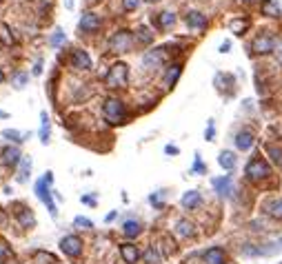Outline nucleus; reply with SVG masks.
<instances>
[{
    "label": "nucleus",
    "mask_w": 282,
    "mask_h": 264,
    "mask_svg": "<svg viewBox=\"0 0 282 264\" xmlns=\"http://www.w3.org/2000/svg\"><path fill=\"white\" fill-rule=\"evenodd\" d=\"M244 178L249 182H264V180L273 178V169L271 162L262 158V155H256V158H249V162L244 164Z\"/></svg>",
    "instance_id": "1"
},
{
    "label": "nucleus",
    "mask_w": 282,
    "mask_h": 264,
    "mask_svg": "<svg viewBox=\"0 0 282 264\" xmlns=\"http://www.w3.org/2000/svg\"><path fill=\"white\" fill-rule=\"evenodd\" d=\"M278 34L276 31H269V29H264V31H260V34L254 36V40L249 43V53H254V56H271V53H276V47H278Z\"/></svg>",
    "instance_id": "2"
},
{
    "label": "nucleus",
    "mask_w": 282,
    "mask_h": 264,
    "mask_svg": "<svg viewBox=\"0 0 282 264\" xmlns=\"http://www.w3.org/2000/svg\"><path fill=\"white\" fill-rule=\"evenodd\" d=\"M102 115L109 125H124L127 122V107L118 98H107L102 102Z\"/></svg>",
    "instance_id": "3"
},
{
    "label": "nucleus",
    "mask_w": 282,
    "mask_h": 264,
    "mask_svg": "<svg viewBox=\"0 0 282 264\" xmlns=\"http://www.w3.org/2000/svg\"><path fill=\"white\" fill-rule=\"evenodd\" d=\"M105 85L107 89H124V87L129 85V65H124V63L111 65L105 76Z\"/></svg>",
    "instance_id": "4"
},
{
    "label": "nucleus",
    "mask_w": 282,
    "mask_h": 264,
    "mask_svg": "<svg viewBox=\"0 0 282 264\" xmlns=\"http://www.w3.org/2000/svg\"><path fill=\"white\" fill-rule=\"evenodd\" d=\"M136 44V34H131L129 29H118L114 36L109 38L107 47L111 53H129Z\"/></svg>",
    "instance_id": "5"
},
{
    "label": "nucleus",
    "mask_w": 282,
    "mask_h": 264,
    "mask_svg": "<svg viewBox=\"0 0 282 264\" xmlns=\"http://www.w3.org/2000/svg\"><path fill=\"white\" fill-rule=\"evenodd\" d=\"M51 182H53V173L51 171H47L45 173V178H40L38 182H36V196H38V200L40 202H45L47 204V209H49V213H51V218H58V209H56V204H53V198H51Z\"/></svg>",
    "instance_id": "6"
},
{
    "label": "nucleus",
    "mask_w": 282,
    "mask_h": 264,
    "mask_svg": "<svg viewBox=\"0 0 282 264\" xmlns=\"http://www.w3.org/2000/svg\"><path fill=\"white\" fill-rule=\"evenodd\" d=\"M164 63H167V47L149 49V51H144V56H142V67L149 69V71L164 67Z\"/></svg>",
    "instance_id": "7"
},
{
    "label": "nucleus",
    "mask_w": 282,
    "mask_h": 264,
    "mask_svg": "<svg viewBox=\"0 0 282 264\" xmlns=\"http://www.w3.org/2000/svg\"><path fill=\"white\" fill-rule=\"evenodd\" d=\"M102 20L98 14H94V11H85V14L80 16V20H78V29H80L82 34H96L98 29H100Z\"/></svg>",
    "instance_id": "8"
},
{
    "label": "nucleus",
    "mask_w": 282,
    "mask_h": 264,
    "mask_svg": "<svg viewBox=\"0 0 282 264\" xmlns=\"http://www.w3.org/2000/svg\"><path fill=\"white\" fill-rule=\"evenodd\" d=\"M185 24L189 27V31H205L207 27H209V20H207V16L202 14V11H187L185 16Z\"/></svg>",
    "instance_id": "9"
},
{
    "label": "nucleus",
    "mask_w": 282,
    "mask_h": 264,
    "mask_svg": "<svg viewBox=\"0 0 282 264\" xmlns=\"http://www.w3.org/2000/svg\"><path fill=\"white\" fill-rule=\"evenodd\" d=\"M234 144H235V149L242 151V154H247V151L254 149V144H256V133L251 129H240L238 133H235L234 138Z\"/></svg>",
    "instance_id": "10"
},
{
    "label": "nucleus",
    "mask_w": 282,
    "mask_h": 264,
    "mask_svg": "<svg viewBox=\"0 0 282 264\" xmlns=\"http://www.w3.org/2000/svg\"><path fill=\"white\" fill-rule=\"evenodd\" d=\"M211 187L220 198H229L234 193V178L231 176H218V178H211Z\"/></svg>",
    "instance_id": "11"
},
{
    "label": "nucleus",
    "mask_w": 282,
    "mask_h": 264,
    "mask_svg": "<svg viewBox=\"0 0 282 264\" xmlns=\"http://www.w3.org/2000/svg\"><path fill=\"white\" fill-rule=\"evenodd\" d=\"M60 249L65 251V255L69 258H78L82 253V240L78 236H65L60 240Z\"/></svg>",
    "instance_id": "12"
},
{
    "label": "nucleus",
    "mask_w": 282,
    "mask_h": 264,
    "mask_svg": "<svg viewBox=\"0 0 282 264\" xmlns=\"http://www.w3.org/2000/svg\"><path fill=\"white\" fill-rule=\"evenodd\" d=\"M262 211H264V216L271 218V220L282 222V198H267V200L262 202Z\"/></svg>",
    "instance_id": "13"
},
{
    "label": "nucleus",
    "mask_w": 282,
    "mask_h": 264,
    "mask_svg": "<svg viewBox=\"0 0 282 264\" xmlns=\"http://www.w3.org/2000/svg\"><path fill=\"white\" fill-rule=\"evenodd\" d=\"M69 63H71V67L78 69V71H89L91 65H94L91 63V56L87 51H82V49H73Z\"/></svg>",
    "instance_id": "14"
},
{
    "label": "nucleus",
    "mask_w": 282,
    "mask_h": 264,
    "mask_svg": "<svg viewBox=\"0 0 282 264\" xmlns=\"http://www.w3.org/2000/svg\"><path fill=\"white\" fill-rule=\"evenodd\" d=\"M202 264H227V253L222 246H211L202 253Z\"/></svg>",
    "instance_id": "15"
},
{
    "label": "nucleus",
    "mask_w": 282,
    "mask_h": 264,
    "mask_svg": "<svg viewBox=\"0 0 282 264\" xmlns=\"http://www.w3.org/2000/svg\"><path fill=\"white\" fill-rule=\"evenodd\" d=\"M180 76H182V65L180 63H171L167 69H164V78H163L164 87H167V89H173L176 82L180 80Z\"/></svg>",
    "instance_id": "16"
},
{
    "label": "nucleus",
    "mask_w": 282,
    "mask_h": 264,
    "mask_svg": "<svg viewBox=\"0 0 282 264\" xmlns=\"http://www.w3.org/2000/svg\"><path fill=\"white\" fill-rule=\"evenodd\" d=\"M198 229L196 224H193L191 220H187V218H182V220L176 222V236L182 238V240H189V238H196Z\"/></svg>",
    "instance_id": "17"
},
{
    "label": "nucleus",
    "mask_w": 282,
    "mask_h": 264,
    "mask_svg": "<svg viewBox=\"0 0 282 264\" xmlns=\"http://www.w3.org/2000/svg\"><path fill=\"white\" fill-rule=\"evenodd\" d=\"M0 160H2L5 167H16V164H20L23 155H20L18 147H5V149L0 151Z\"/></svg>",
    "instance_id": "18"
},
{
    "label": "nucleus",
    "mask_w": 282,
    "mask_h": 264,
    "mask_svg": "<svg viewBox=\"0 0 282 264\" xmlns=\"http://www.w3.org/2000/svg\"><path fill=\"white\" fill-rule=\"evenodd\" d=\"M180 204L182 209H187V211H193V209H198L202 204V196L200 191H196V189H191V191H187L185 196L180 198Z\"/></svg>",
    "instance_id": "19"
},
{
    "label": "nucleus",
    "mask_w": 282,
    "mask_h": 264,
    "mask_svg": "<svg viewBox=\"0 0 282 264\" xmlns=\"http://www.w3.org/2000/svg\"><path fill=\"white\" fill-rule=\"evenodd\" d=\"M260 14H262L264 18H271V20L282 18V9L276 0H262V2H260Z\"/></svg>",
    "instance_id": "20"
},
{
    "label": "nucleus",
    "mask_w": 282,
    "mask_h": 264,
    "mask_svg": "<svg viewBox=\"0 0 282 264\" xmlns=\"http://www.w3.org/2000/svg\"><path fill=\"white\" fill-rule=\"evenodd\" d=\"M120 258H122L127 264H138V260H140L138 246L131 244V242H124V244H120Z\"/></svg>",
    "instance_id": "21"
},
{
    "label": "nucleus",
    "mask_w": 282,
    "mask_h": 264,
    "mask_svg": "<svg viewBox=\"0 0 282 264\" xmlns=\"http://www.w3.org/2000/svg\"><path fill=\"white\" fill-rule=\"evenodd\" d=\"M218 164H220L225 171H234L235 164H238V155H235L231 149H225V151H220V155H218Z\"/></svg>",
    "instance_id": "22"
},
{
    "label": "nucleus",
    "mask_w": 282,
    "mask_h": 264,
    "mask_svg": "<svg viewBox=\"0 0 282 264\" xmlns=\"http://www.w3.org/2000/svg\"><path fill=\"white\" fill-rule=\"evenodd\" d=\"M140 233H142V222L140 220H124V224H122V236L124 238L134 240V238H138Z\"/></svg>",
    "instance_id": "23"
},
{
    "label": "nucleus",
    "mask_w": 282,
    "mask_h": 264,
    "mask_svg": "<svg viewBox=\"0 0 282 264\" xmlns=\"http://www.w3.org/2000/svg\"><path fill=\"white\" fill-rule=\"evenodd\" d=\"M264 154L269 155V162L282 169V147H280V144L267 142V144H264Z\"/></svg>",
    "instance_id": "24"
},
{
    "label": "nucleus",
    "mask_w": 282,
    "mask_h": 264,
    "mask_svg": "<svg viewBox=\"0 0 282 264\" xmlns=\"http://www.w3.org/2000/svg\"><path fill=\"white\" fill-rule=\"evenodd\" d=\"M49 133H51V120H49L47 111H40V142L43 144H49Z\"/></svg>",
    "instance_id": "25"
},
{
    "label": "nucleus",
    "mask_w": 282,
    "mask_h": 264,
    "mask_svg": "<svg viewBox=\"0 0 282 264\" xmlns=\"http://www.w3.org/2000/svg\"><path fill=\"white\" fill-rule=\"evenodd\" d=\"M176 14L173 11H163V14H158V18H156V22H158V29H163V31H167V29H171L173 24H176Z\"/></svg>",
    "instance_id": "26"
},
{
    "label": "nucleus",
    "mask_w": 282,
    "mask_h": 264,
    "mask_svg": "<svg viewBox=\"0 0 282 264\" xmlns=\"http://www.w3.org/2000/svg\"><path fill=\"white\" fill-rule=\"evenodd\" d=\"M163 258H164V253L158 249V246H149V249L144 251V255H142L144 264H160Z\"/></svg>",
    "instance_id": "27"
},
{
    "label": "nucleus",
    "mask_w": 282,
    "mask_h": 264,
    "mask_svg": "<svg viewBox=\"0 0 282 264\" xmlns=\"http://www.w3.org/2000/svg\"><path fill=\"white\" fill-rule=\"evenodd\" d=\"M136 43L144 44V47H149V44L153 43V31L149 27H144V24H140L138 31H136Z\"/></svg>",
    "instance_id": "28"
},
{
    "label": "nucleus",
    "mask_w": 282,
    "mask_h": 264,
    "mask_svg": "<svg viewBox=\"0 0 282 264\" xmlns=\"http://www.w3.org/2000/svg\"><path fill=\"white\" fill-rule=\"evenodd\" d=\"M249 24H251V22H249V18H234L229 22V29L234 31L235 36H244V34H247V29H249Z\"/></svg>",
    "instance_id": "29"
},
{
    "label": "nucleus",
    "mask_w": 282,
    "mask_h": 264,
    "mask_svg": "<svg viewBox=\"0 0 282 264\" xmlns=\"http://www.w3.org/2000/svg\"><path fill=\"white\" fill-rule=\"evenodd\" d=\"M240 253L247 255V258H262V251H260V244H254V242H247V244H242Z\"/></svg>",
    "instance_id": "30"
},
{
    "label": "nucleus",
    "mask_w": 282,
    "mask_h": 264,
    "mask_svg": "<svg viewBox=\"0 0 282 264\" xmlns=\"http://www.w3.org/2000/svg\"><path fill=\"white\" fill-rule=\"evenodd\" d=\"M29 173H31V158L20 160V171H18V182H27Z\"/></svg>",
    "instance_id": "31"
},
{
    "label": "nucleus",
    "mask_w": 282,
    "mask_h": 264,
    "mask_svg": "<svg viewBox=\"0 0 282 264\" xmlns=\"http://www.w3.org/2000/svg\"><path fill=\"white\" fill-rule=\"evenodd\" d=\"M18 222L24 226V229H29V226L36 224V218H34V213L29 211V209H20V211H18Z\"/></svg>",
    "instance_id": "32"
},
{
    "label": "nucleus",
    "mask_w": 282,
    "mask_h": 264,
    "mask_svg": "<svg viewBox=\"0 0 282 264\" xmlns=\"http://www.w3.org/2000/svg\"><path fill=\"white\" fill-rule=\"evenodd\" d=\"M215 87H218V89H220V91H225L227 87L229 85H234V76H229V73H218V76H215Z\"/></svg>",
    "instance_id": "33"
},
{
    "label": "nucleus",
    "mask_w": 282,
    "mask_h": 264,
    "mask_svg": "<svg viewBox=\"0 0 282 264\" xmlns=\"http://www.w3.org/2000/svg\"><path fill=\"white\" fill-rule=\"evenodd\" d=\"M2 138H7V140H14L16 144H23L24 140H27V135H24V133H20V131H16V129H5V131H2Z\"/></svg>",
    "instance_id": "34"
},
{
    "label": "nucleus",
    "mask_w": 282,
    "mask_h": 264,
    "mask_svg": "<svg viewBox=\"0 0 282 264\" xmlns=\"http://www.w3.org/2000/svg\"><path fill=\"white\" fill-rule=\"evenodd\" d=\"M34 262L36 264H56V258L47 251H36L34 253Z\"/></svg>",
    "instance_id": "35"
},
{
    "label": "nucleus",
    "mask_w": 282,
    "mask_h": 264,
    "mask_svg": "<svg viewBox=\"0 0 282 264\" xmlns=\"http://www.w3.org/2000/svg\"><path fill=\"white\" fill-rule=\"evenodd\" d=\"M0 40L5 44H14L16 40H14V34H11V29H9V24H5V22H0Z\"/></svg>",
    "instance_id": "36"
},
{
    "label": "nucleus",
    "mask_w": 282,
    "mask_h": 264,
    "mask_svg": "<svg viewBox=\"0 0 282 264\" xmlns=\"http://www.w3.org/2000/svg\"><path fill=\"white\" fill-rule=\"evenodd\" d=\"M149 202H151L156 209H163V207H164V193H163V191L151 193V196H149Z\"/></svg>",
    "instance_id": "37"
},
{
    "label": "nucleus",
    "mask_w": 282,
    "mask_h": 264,
    "mask_svg": "<svg viewBox=\"0 0 282 264\" xmlns=\"http://www.w3.org/2000/svg\"><path fill=\"white\" fill-rule=\"evenodd\" d=\"M73 226H76V229H94V222H91L89 218L78 216V218H73Z\"/></svg>",
    "instance_id": "38"
},
{
    "label": "nucleus",
    "mask_w": 282,
    "mask_h": 264,
    "mask_svg": "<svg viewBox=\"0 0 282 264\" xmlns=\"http://www.w3.org/2000/svg\"><path fill=\"white\" fill-rule=\"evenodd\" d=\"M27 82H29V73L20 71V73H16V76H14V87H16V89H24Z\"/></svg>",
    "instance_id": "39"
},
{
    "label": "nucleus",
    "mask_w": 282,
    "mask_h": 264,
    "mask_svg": "<svg viewBox=\"0 0 282 264\" xmlns=\"http://www.w3.org/2000/svg\"><path fill=\"white\" fill-rule=\"evenodd\" d=\"M193 173H207V164L202 162V158H200V154H196V160H193V169H191Z\"/></svg>",
    "instance_id": "40"
},
{
    "label": "nucleus",
    "mask_w": 282,
    "mask_h": 264,
    "mask_svg": "<svg viewBox=\"0 0 282 264\" xmlns=\"http://www.w3.org/2000/svg\"><path fill=\"white\" fill-rule=\"evenodd\" d=\"M213 135H215V122H213V120H209V122H207L205 140H207V142H211V140H213Z\"/></svg>",
    "instance_id": "41"
},
{
    "label": "nucleus",
    "mask_w": 282,
    "mask_h": 264,
    "mask_svg": "<svg viewBox=\"0 0 282 264\" xmlns=\"http://www.w3.org/2000/svg\"><path fill=\"white\" fill-rule=\"evenodd\" d=\"M62 43H65V31H62V29H56V34L51 36V44L58 47V44H62Z\"/></svg>",
    "instance_id": "42"
},
{
    "label": "nucleus",
    "mask_w": 282,
    "mask_h": 264,
    "mask_svg": "<svg viewBox=\"0 0 282 264\" xmlns=\"http://www.w3.org/2000/svg\"><path fill=\"white\" fill-rule=\"evenodd\" d=\"M140 5V0H122V9L124 11H136Z\"/></svg>",
    "instance_id": "43"
},
{
    "label": "nucleus",
    "mask_w": 282,
    "mask_h": 264,
    "mask_svg": "<svg viewBox=\"0 0 282 264\" xmlns=\"http://www.w3.org/2000/svg\"><path fill=\"white\" fill-rule=\"evenodd\" d=\"M164 154H167V155H178V154H180V149L173 147V144H167V147H164Z\"/></svg>",
    "instance_id": "44"
},
{
    "label": "nucleus",
    "mask_w": 282,
    "mask_h": 264,
    "mask_svg": "<svg viewBox=\"0 0 282 264\" xmlns=\"http://www.w3.org/2000/svg\"><path fill=\"white\" fill-rule=\"evenodd\" d=\"M31 73H34V76H40V73H43V60H38V63L34 65V71Z\"/></svg>",
    "instance_id": "45"
},
{
    "label": "nucleus",
    "mask_w": 282,
    "mask_h": 264,
    "mask_svg": "<svg viewBox=\"0 0 282 264\" xmlns=\"http://www.w3.org/2000/svg\"><path fill=\"white\" fill-rule=\"evenodd\" d=\"M7 255H9V249H7V244H2V242H0V260H5Z\"/></svg>",
    "instance_id": "46"
},
{
    "label": "nucleus",
    "mask_w": 282,
    "mask_h": 264,
    "mask_svg": "<svg viewBox=\"0 0 282 264\" xmlns=\"http://www.w3.org/2000/svg\"><path fill=\"white\" fill-rule=\"evenodd\" d=\"M82 202H85V204H96V198L94 196H85V198H80Z\"/></svg>",
    "instance_id": "47"
},
{
    "label": "nucleus",
    "mask_w": 282,
    "mask_h": 264,
    "mask_svg": "<svg viewBox=\"0 0 282 264\" xmlns=\"http://www.w3.org/2000/svg\"><path fill=\"white\" fill-rule=\"evenodd\" d=\"M229 49H231V43H229V40H225V43L220 44V53H227Z\"/></svg>",
    "instance_id": "48"
},
{
    "label": "nucleus",
    "mask_w": 282,
    "mask_h": 264,
    "mask_svg": "<svg viewBox=\"0 0 282 264\" xmlns=\"http://www.w3.org/2000/svg\"><path fill=\"white\" fill-rule=\"evenodd\" d=\"M116 216H118V213H116V211H111V213H109V216H107V218H105V222H114V220H116Z\"/></svg>",
    "instance_id": "49"
},
{
    "label": "nucleus",
    "mask_w": 282,
    "mask_h": 264,
    "mask_svg": "<svg viewBox=\"0 0 282 264\" xmlns=\"http://www.w3.org/2000/svg\"><path fill=\"white\" fill-rule=\"evenodd\" d=\"M65 7H67V9H73V0H65Z\"/></svg>",
    "instance_id": "50"
},
{
    "label": "nucleus",
    "mask_w": 282,
    "mask_h": 264,
    "mask_svg": "<svg viewBox=\"0 0 282 264\" xmlns=\"http://www.w3.org/2000/svg\"><path fill=\"white\" fill-rule=\"evenodd\" d=\"M5 82V73H2V69H0V85Z\"/></svg>",
    "instance_id": "51"
},
{
    "label": "nucleus",
    "mask_w": 282,
    "mask_h": 264,
    "mask_svg": "<svg viewBox=\"0 0 282 264\" xmlns=\"http://www.w3.org/2000/svg\"><path fill=\"white\" fill-rule=\"evenodd\" d=\"M0 118H7V113H5V111H0Z\"/></svg>",
    "instance_id": "52"
},
{
    "label": "nucleus",
    "mask_w": 282,
    "mask_h": 264,
    "mask_svg": "<svg viewBox=\"0 0 282 264\" xmlns=\"http://www.w3.org/2000/svg\"><path fill=\"white\" fill-rule=\"evenodd\" d=\"M149 2H156V0H149Z\"/></svg>",
    "instance_id": "53"
},
{
    "label": "nucleus",
    "mask_w": 282,
    "mask_h": 264,
    "mask_svg": "<svg viewBox=\"0 0 282 264\" xmlns=\"http://www.w3.org/2000/svg\"><path fill=\"white\" fill-rule=\"evenodd\" d=\"M280 264H282V262H280Z\"/></svg>",
    "instance_id": "54"
}]
</instances>
